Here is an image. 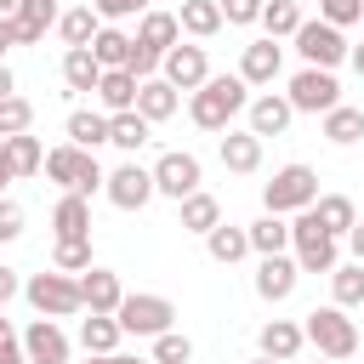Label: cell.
I'll return each instance as SVG.
<instances>
[{
	"instance_id": "1",
	"label": "cell",
	"mask_w": 364,
	"mask_h": 364,
	"mask_svg": "<svg viewBox=\"0 0 364 364\" xmlns=\"http://www.w3.org/2000/svg\"><path fill=\"white\" fill-rule=\"evenodd\" d=\"M245 108H250V85L239 74H210L199 91H188V119L199 131H228Z\"/></svg>"
},
{
	"instance_id": "2",
	"label": "cell",
	"mask_w": 364,
	"mask_h": 364,
	"mask_svg": "<svg viewBox=\"0 0 364 364\" xmlns=\"http://www.w3.org/2000/svg\"><path fill=\"white\" fill-rule=\"evenodd\" d=\"M301 341L318 353V358H336V364H347L353 353H358V318H347V307H313L307 318H301Z\"/></svg>"
},
{
	"instance_id": "3",
	"label": "cell",
	"mask_w": 364,
	"mask_h": 364,
	"mask_svg": "<svg viewBox=\"0 0 364 364\" xmlns=\"http://www.w3.org/2000/svg\"><path fill=\"white\" fill-rule=\"evenodd\" d=\"M318 199V171L313 165H279L273 182H262V210L267 216H296V210H313Z\"/></svg>"
},
{
	"instance_id": "4",
	"label": "cell",
	"mask_w": 364,
	"mask_h": 364,
	"mask_svg": "<svg viewBox=\"0 0 364 364\" xmlns=\"http://www.w3.org/2000/svg\"><path fill=\"white\" fill-rule=\"evenodd\" d=\"M63 193H80V199H91L97 188H102V165H97V154H85V148H74V142H63V148H46V165H40Z\"/></svg>"
},
{
	"instance_id": "5",
	"label": "cell",
	"mask_w": 364,
	"mask_h": 364,
	"mask_svg": "<svg viewBox=\"0 0 364 364\" xmlns=\"http://www.w3.org/2000/svg\"><path fill=\"white\" fill-rule=\"evenodd\" d=\"M290 256H296L301 273H336V262H341V239H330V233L318 228L313 210H296V216H290Z\"/></svg>"
},
{
	"instance_id": "6",
	"label": "cell",
	"mask_w": 364,
	"mask_h": 364,
	"mask_svg": "<svg viewBox=\"0 0 364 364\" xmlns=\"http://www.w3.org/2000/svg\"><path fill=\"white\" fill-rule=\"evenodd\" d=\"M23 301L40 313V318H74V313H85V301H80V279L74 273H34V279H23Z\"/></svg>"
},
{
	"instance_id": "7",
	"label": "cell",
	"mask_w": 364,
	"mask_h": 364,
	"mask_svg": "<svg viewBox=\"0 0 364 364\" xmlns=\"http://www.w3.org/2000/svg\"><path fill=\"white\" fill-rule=\"evenodd\" d=\"M119 330L125 336H165V330H176V307H171V296H154V290H125V301H119Z\"/></svg>"
},
{
	"instance_id": "8",
	"label": "cell",
	"mask_w": 364,
	"mask_h": 364,
	"mask_svg": "<svg viewBox=\"0 0 364 364\" xmlns=\"http://www.w3.org/2000/svg\"><path fill=\"white\" fill-rule=\"evenodd\" d=\"M290 40H296V51H301V68H330V74H336V63H347V34L330 28L324 17H301V28H296Z\"/></svg>"
},
{
	"instance_id": "9",
	"label": "cell",
	"mask_w": 364,
	"mask_h": 364,
	"mask_svg": "<svg viewBox=\"0 0 364 364\" xmlns=\"http://www.w3.org/2000/svg\"><path fill=\"white\" fill-rule=\"evenodd\" d=\"M148 176H154V193H165V199H188V193H199V182H205V171H199V159L188 154V148H171V154H159L154 165H148Z\"/></svg>"
},
{
	"instance_id": "10",
	"label": "cell",
	"mask_w": 364,
	"mask_h": 364,
	"mask_svg": "<svg viewBox=\"0 0 364 364\" xmlns=\"http://www.w3.org/2000/svg\"><path fill=\"white\" fill-rule=\"evenodd\" d=\"M284 102H290L296 114H330V108L341 102V85H336V74H330V68H301V74L290 80Z\"/></svg>"
},
{
	"instance_id": "11",
	"label": "cell",
	"mask_w": 364,
	"mask_h": 364,
	"mask_svg": "<svg viewBox=\"0 0 364 364\" xmlns=\"http://www.w3.org/2000/svg\"><path fill=\"white\" fill-rule=\"evenodd\" d=\"M102 193H108L114 210H142V205L154 199V176H148V165L125 159V165H114V171L102 176Z\"/></svg>"
},
{
	"instance_id": "12",
	"label": "cell",
	"mask_w": 364,
	"mask_h": 364,
	"mask_svg": "<svg viewBox=\"0 0 364 364\" xmlns=\"http://www.w3.org/2000/svg\"><path fill=\"white\" fill-rule=\"evenodd\" d=\"M159 80H165L171 91H199V85L210 80V57H205V46H171V51L159 57Z\"/></svg>"
},
{
	"instance_id": "13",
	"label": "cell",
	"mask_w": 364,
	"mask_h": 364,
	"mask_svg": "<svg viewBox=\"0 0 364 364\" xmlns=\"http://www.w3.org/2000/svg\"><path fill=\"white\" fill-rule=\"evenodd\" d=\"M17 347H23V358H28V364H68V353H74L57 318H34V324L17 336Z\"/></svg>"
},
{
	"instance_id": "14",
	"label": "cell",
	"mask_w": 364,
	"mask_h": 364,
	"mask_svg": "<svg viewBox=\"0 0 364 364\" xmlns=\"http://www.w3.org/2000/svg\"><path fill=\"white\" fill-rule=\"evenodd\" d=\"M290 119H296V108L284 102V91H262V97H250V108H245V131L250 136H284L290 131Z\"/></svg>"
},
{
	"instance_id": "15",
	"label": "cell",
	"mask_w": 364,
	"mask_h": 364,
	"mask_svg": "<svg viewBox=\"0 0 364 364\" xmlns=\"http://www.w3.org/2000/svg\"><path fill=\"white\" fill-rule=\"evenodd\" d=\"M80 301H85V313H119V301H125V284H119V273L91 262V267L80 273Z\"/></svg>"
},
{
	"instance_id": "16",
	"label": "cell",
	"mask_w": 364,
	"mask_h": 364,
	"mask_svg": "<svg viewBox=\"0 0 364 364\" xmlns=\"http://www.w3.org/2000/svg\"><path fill=\"white\" fill-rule=\"evenodd\" d=\"M296 279H301V267H296V256H290V250H284V256H262V262H256V296H262V301H290Z\"/></svg>"
},
{
	"instance_id": "17",
	"label": "cell",
	"mask_w": 364,
	"mask_h": 364,
	"mask_svg": "<svg viewBox=\"0 0 364 364\" xmlns=\"http://www.w3.org/2000/svg\"><path fill=\"white\" fill-rule=\"evenodd\" d=\"M279 68H284V46L279 40H250L245 57H239V80L245 85H273Z\"/></svg>"
},
{
	"instance_id": "18",
	"label": "cell",
	"mask_w": 364,
	"mask_h": 364,
	"mask_svg": "<svg viewBox=\"0 0 364 364\" xmlns=\"http://www.w3.org/2000/svg\"><path fill=\"white\" fill-rule=\"evenodd\" d=\"M51 239H57V245H68V239H91V199L63 193V199L51 205Z\"/></svg>"
},
{
	"instance_id": "19",
	"label": "cell",
	"mask_w": 364,
	"mask_h": 364,
	"mask_svg": "<svg viewBox=\"0 0 364 364\" xmlns=\"http://www.w3.org/2000/svg\"><path fill=\"white\" fill-rule=\"evenodd\" d=\"M256 347H262V358H273V364H290L307 341H301V324L296 318H267L262 330H256Z\"/></svg>"
},
{
	"instance_id": "20",
	"label": "cell",
	"mask_w": 364,
	"mask_h": 364,
	"mask_svg": "<svg viewBox=\"0 0 364 364\" xmlns=\"http://www.w3.org/2000/svg\"><path fill=\"white\" fill-rule=\"evenodd\" d=\"M57 17H63V6H57V0H23V6H17V17H11L17 46H40V40H46V28H57Z\"/></svg>"
},
{
	"instance_id": "21",
	"label": "cell",
	"mask_w": 364,
	"mask_h": 364,
	"mask_svg": "<svg viewBox=\"0 0 364 364\" xmlns=\"http://www.w3.org/2000/svg\"><path fill=\"white\" fill-rule=\"evenodd\" d=\"M142 51H154V57H165L171 46H182V28H176V11H142L136 17V34H131Z\"/></svg>"
},
{
	"instance_id": "22",
	"label": "cell",
	"mask_w": 364,
	"mask_h": 364,
	"mask_svg": "<svg viewBox=\"0 0 364 364\" xmlns=\"http://www.w3.org/2000/svg\"><path fill=\"white\" fill-rule=\"evenodd\" d=\"M216 154H222V165L233 171V176H250V171H262V136H250V131H222V142H216Z\"/></svg>"
},
{
	"instance_id": "23",
	"label": "cell",
	"mask_w": 364,
	"mask_h": 364,
	"mask_svg": "<svg viewBox=\"0 0 364 364\" xmlns=\"http://www.w3.org/2000/svg\"><path fill=\"white\" fill-rule=\"evenodd\" d=\"M176 108H182V91H171V85H165L159 74L136 85V114H142L148 125H165V119H171Z\"/></svg>"
},
{
	"instance_id": "24",
	"label": "cell",
	"mask_w": 364,
	"mask_h": 364,
	"mask_svg": "<svg viewBox=\"0 0 364 364\" xmlns=\"http://www.w3.org/2000/svg\"><path fill=\"white\" fill-rule=\"evenodd\" d=\"M313 216H318V228H324L330 239H347L353 222H358V205H353L347 193H318V199H313Z\"/></svg>"
},
{
	"instance_id": "25",
	"label": "cell",
	"mask_w": 364,
	"mask_h": 364,
	"mask_svg": "<svg viewBox=\"0 0 364 364\" xmlns=\"http://www.w3.org/2000/svg\"><path fill=\"white\" fill-rule=\"evenodd\" d=\"M63 136H68L74 148L97 154V142H108V114H102V108H74L68 125H63Z\"/></svg>"
},
{
	"instance_id": "26",
	"label": "cell",
	"mask_w": 364,
	"mask_h": 364,
	"mask_svg": "<svg viewBox=\"0 0 364 364\" xmlns=\"http://www.w3.org/2000/svg\"><path fill=\"white\" fill-rule=\"evenodd\" d=\"M176 222H182V233H199V239H205V233L222 222V205H216V193H205V188H199V193H188V199L176 205Z\"/></svg>"
},
{
	"instance_id": "27",
	"label": "cell",
	"mask_w": 364,
	"mask_h": 364,
	"mask_svg": "<svg viewBox=\"0 0 364 364\" xmlns=\"http://www.w3.org/2000/svg\"><path fill=\"white\" fill-rule=\"evenodd\" d=\"M245 239H250V250H256V256H284V250H290V222L262 210V216L245 228Z\"/></svg>"
},
{
	"instance_id": "28",
	"label": "cell",
	"mask_w": 364,
	"mask_h": 364,
	"mask_svg": "<svg viewBox=\"0 0 364 364\" xmlns=\"http://www.w3.org/2000/svg\"><path fill=\"white\" fill-rule=\"evenodd\" d=\"M119 318L114 313H91V318H80V347L85 353H97V358H108V353H119Z\"/></svg>"
},
{
	"instance_id": "29",
	"label": "cell",
	"mask_w": 364,
	"mask_h": 364,
	"mask_svg": "<svg viewBox=\"0 0 364 364\" xmlns=\"http://www.w3.org/2000/svg\"><path fill=\"white\" fill-rule=\"evenodd\" d=\"M97 102H102V114H125V108H136V80H131L125 68H102V80H97Z\"/></svg>"
},
{
	"instance_id": "30",
	"label": "cell",
	"mask_w": 364,
	"mask_h": 364,
	"mask_svg": "<svg viewBox=\"0 0 364 364\" xmlns=\"http://www.w3.org/2000/svg\"><path fill=\"white\" fill-rule=\"evenodd\" d=\"M205 250H210V262L233 267V262H245V256H250V239H245V228H233V222H216V228L205 233Z\"/></svg>"
},
{
	"instance_id": "31",
	"label": "cell",
	"mask_w": 364,
	"mask_h": 364,
	"mask_svg": "<svg viewBox=\"0 0 364 364\" xmlns=\"http://www.w3.org/2000/svg\"><path fill=\"white\" fill-rule=\"evenodd\" d=\"M176 28L193 34V40H210V34H222V6H216V0H182Z\"/></svg>"
},
{
	"instance_id": "32",
	"label": "cell",
	"mask_w": 364,
	"mask_h": 364,
	"mask_svg": "<svg viewBox=\"0 0 364 364\" xmlns=\"http://www.w3.org/2000/svg\"><path fill=\"white\" fill-rule=\"evenodd\" d=\"M97 80H102V63L91 57V46L63 51V85L68 91H97Z\"/></svg>"
},
{
	"instance_id": "33",
	"label": "cell",
	"mask_w": 364,
	"mask_h": 364,
	"mask_svg": "<svg viewBox=\"0 0 364 364\" xmlns=\"http://www.w3.org/2000/svg\"><path fill=\"white\" fill-rule=\"evenodd\" d=\"M324 136H330L336 148H353V142H364V108H353V102H336V108L324 114Z\"/></svg>"
},
{
	"instance_id": "34",
	"label": "cell",
	"mask_w": 364,
	"mask_h": 364,
	"mask_svg": "<svg viewBox=\"0 0 364 364\" xmlns=\"http://www.w3.org/2000/svg\"><path fill=\"white\" fill-rule=\"evenodd\" d=\"M97 28H102V17L91 11V6H68L63 17H57V34H63V46L74 51V46H91L97 40Z\"/></svg>"
},
{
	"instance_id": "35",
	"label": "cell",
	"mask_w": 364,
	"mask_h": 364,
	"mask_svg": "<svg viewBox=\"0 0 364 364\" xmlns=\"http://www.w3.org/2000/svg\"><path fill=\"white\" fill-rule=\"evenodd\" d=\"M148 131H154V125H148L136 108H125V114H108V142H114L119 154H136V148L148 142Z\"/></svg>"
},
{
	"instance_id": "36",
	"label": "cell",
	"mask_w": 364,
	"mask_h": 364,
	"mask_svg": "<svg viewBox=\"0 0 364 364\" xmlns=\"http://www.w3.org/2000/svg\"><path fill=\"white\" fill-rule=\"evenodd\" d=\"M0 148H6L11 176H34V171L46 165V142H40V136H28V131H23V136H6Z\"/></svg>"
},
{
	"instance_id": "37",
	"label": "cell",
	"mask_w": 364,
	"mask_h": 364,
	"mask_svg": "<svg viewBox=\"0 0 364 364\" xmlns=\"http://www.w3.org/2000/svg\"><path fill=\"white\" fill-rule=\"evenodd\" d=\"M330 301H336V307H364V262H336V273H330Z\"/></svg>"
},
{
	"instance_id": "38",
	"label": "cell",
	"mask_w": 364,
	"mask_h": 364,
	"mask_svg": "<svg viewBox=\"0 0 364 364\" xmlns=\"http://www.w3.org/2000/svg\"><path fill=\"white\" fill-rule=\"evenodd\" d=\"M91 57H97L102 68H125V63H131V34L114 28V23H102L97 40H91Z\"/></svg>"
},
{
	"instance_id": "39",
	"label": "cell",
	"mask_w": 364,
	"mask_h": 364,
	"mask_svg": "<svg viewBox=\"0 0 364 364\" xmlns=\"http://www.w3.org/2000/svg\"><path fill=\"white\" fill-rule=\"evenodd\" d=\"M256 23L267 28V40H290V34L301 28V0H267Z\"/></svg>"
},
{
	"instance_id": "40",
	"label": "cell",
	"mask_w": 364,
	"mask_h": 364,
	"mask_svg": "<svg viewBox=\"0 0 364 364\" xmlns=\"http://www.w3.org/2000/svg\"><path fill=\"white\" fill-rule=\"evenodd\" d=\"M34 125V102L28 97H0V142L6 136H23Z\"/></svg>"
},
{
	"instance_id": "41",
	"label": "cell",
	"mask_w": 364,
	"mask_h": 364,
	"mask_svg": "<svg viewBox=\"0 0 364 364\" xmlns=\"http://www.w3.org/2000/svg\"><path fill=\"white\" fill-rule=\"evenodd\" d=\"M51 267L80 279V273L91 267V239H68V245H57V250H51Z\"/></svg>"
},
{
	"instance_id": "42",
	"label": "cell",
	"mask_w": 364,
	"mask_h": 364,
	"mask_svg": "<svg viewBox=\"0 0 364 364\" xmlns=\"http://www.w3.org/2000/svg\"><path fill=\"white\" fill-rule=\"evenodd\" d=\"M188 358H193V341H188L182 330L154 336V364H188Z\"/></svg>"
},
{
	"instance_id": "43",
	"label": "cell",
	"mask_w": 364,
	"mask_h": 364,
	"mask_svg": "<svg viewBox=\"0 0 364 364\" xmlns=\"http://www.w3.org/2000/svg\"><path fill=\"white\" fill-rule=\"evenodd\" d=\"M318 17L330 28H353V23H364V0H318Z\"/></svg>"
},
{
	"instance_id": "44",
	"label": "cell",
	"mask_w": 364,
	"mask_h": 364,
	"mask_svg": "<svg viewBox=\"0 0 364 364\" xmlns=\"http://www.w3.org/2000/svg\"><path fill=\"white\" fill-rule=\"evenodd\" d=\"M91 11H97L102 23H125V17H142V11H154V0H91Z\"/></svg>"
},
{
	"instance_id": "45",
	"label": "cell",
	"mask_w": 364,
	"mask_h": 364,
	"mask_svg": "<svg viewBox=\"0 0 364 364\" xmlns=\"http://www.w3.org/2000/svg\"><path fill=\"white\" fill-rule=\"evenodd\" d=\"M216 6H222V23H239V28H245V23H256V17H262V6H267V0H216Z\"/></svg>"
},
{
	"instance_id": "46",
	"label": "cell",
	"mask_w": 364,
	"mask_h": 364,
	"mask_svg": "<svg viewBox=\"0 0 364 364\" xmlns=\"http://www.w3.org/2000/svg\"><path fill=\"white\" fill-rule=\"evenodd\" d=\"M17 233H23V205H17V199H6V193H0V245H11V239H17Z\"/></svg>"
},
{
	"instance_id": "47",
	"label": "cell",
	"mask_w": 364,
	"mask_h": 364,
	"mask_svg": "<svg viewBox=\"0 0 364 364\" xmlns=\"http://www.w3.org/2000/svg\"><path fill=\"white\" fill-rule=\"evenodd\" d=\"M11 296H23V279H17V267H0V313H6Z\"/></svg>"
},
{
	"instance_id": "48",
	"label": "cell",
	"mask_w": 364,
	"mask_h": 364,
	"mask_svg": "<svg viewBox=\"0 0 364 364\" xmlns=\"http://www.w3.org/2000/svg\"><path fill=\"white\" fill-rule=\"evenodd\" d=\"M347 250H353V262H364V222H353V233H347Z\"/></svg>"
},
{
	"instance_id": "49",
	"label": "cell",
	"mask_w": 364,
	"mask_h": 364,
	"mask_svg": "<svg viewBox=\"0 0 364 364\" xmlns=\"http://www.w3.org/2000/svg\"><path fill=\"white\" fill-rule=\"evenodd\" d=\"M17 46V34H11V17H0V63H6V51Z\"/></svg>"
},
{
	"instance_id": "50",
	"label": "cell",
	"mask_w": 364,
	"mask_h": 364,
	"mask_svg": "<svg viewBox=\"0 0 364 364\" xmlns=\"http://www.w3.org/2000/svg\"><path fill=\"white\" fill-rule=\"evenodd\" d=\"M0 347H17V324H11L6 313H0Z\"/></svg>"
},
{
	"instance_id": "51",
	"label": "cell",
	"mask_w": 364,
	"mask_h": 364,
	"mask_svg": "<svg viewBox=\"0 0 364 364\" xmlns=\"http://www.w3.org/2000/svg\"><path fill=\"white\" fill-rule=\"evenodd\" d=\"M0 97H17V80H11V68L0 63Z\"/></svg>"
},
{
	"instance_id": "52",
	"label": "cell",
	"mask_w": 364,
	"mask_h": 364,
	"mask_svg": "<svg viewBox=\"0 0 364 364\" xmlns=\"http://www.w3.org/2000/svg\"><path fill=\"white\" fill-rule=\"evenodd\" d=\"M347 63H353V74L364 80V46H347Z\"/></svg>"
},
{
	"instance_id": "53",
	"label": "cell",
	"mask_w": 364,
	"mask_h": 364,
	"mask_svg": "<svg viewBox=\"0 0 364 364\" xmlns=\"http://www.w3.org/2000/svg\"><path fill=\"white\" fill-rule=\"evenodd\" d=\"M0 364H28V358H23V347H0Z\"/></svg>"
},
{
	"instance_id": "54",
	"label": "cell",
	"mask_w": 364,
	"mask_h": 364,
	"mask_svg": "<svg viewBox=\"0 0 364 364\" xmlns=\"http://www.w3.org/2000/svg\"><path fill=\"white\" fill-rule=\"evenodd\" d=\"M6 182H17V176H11V165H6V148H0V193H6Z\"/></svg>"
},
{
	"instance_id": "55",
	"label": "cell",
	"mask_w": 364,
	"mask_h": 364,
	"mask_svg": "<svg viewBox=\"0 0 364 364\" xmlns=\"http://www.w3.org/2000/svg\"><path fill=\"white\" fill-rule=\"evenodd\" d=\"M17 6H23V0H0V17H17Z\"/></svg>"
},
{
	"instance_id": "56",
	"label": "cell",
	"mask_w": 364,
	"mask_h": 364,
	"mask_svg": "<svg viewBox=\"0 0 364 364\" xmlns=\"http://www.w3.org/2000/svg\"><path fill=\"white\" fill-rule=\"evenodd\" d=\"M85 364H114V353H108V358H97V353H85Z\"/></svg>"
},
{
	"instance_id": "57",
	"label": "cell",
	"mask_w": 364,
	"mask_h": 364,
	"mask_svg": "<svg viewBox=\"0 0 364 364\" xmlns=\"http://www.w3.org/2000/svg\"><path fill=\"white\" fill-rule=\"evenodd\" d=\"M114 364H142V358H131V353H114Z\"/></svg>"
},
{
	"instance_id": "58",
	"label": "cell",
	"mask_w": 364,
	"mask_h": 364,
	"mask_svg": "<svg viewBox=\"0 0 364 364\" xmlns=\"http://www.w3.org/2000/svg\"><path fill=\"white\" fill-rule=\"evenodd\" d=\"M250 364H273V358H262V353H256V358H250Z\"/></svg>"
},
{
	"instance_id": "59",
	"label": "cell",
	"mask_w": 364,
	"mask_h": 364,
	"mask_svg": "<svg viewBox=\"0 0 364 364\" xmlns=\"http://www.w3.org/2000/svg\"><path fill=\"white\" fill-rule=\"evenodd\" d=\"M313 364H336V358H313Z\"/></svg>"
},
{
	"instance_id": "60",
	"label": "cell",
	"mask_w": 364,
	"mask_h": 364,
	"mask_svg": "<svg viewBox=\"0 0 364 364\" xmlns=\"http://www.w3.org/2000/svg\"><path fill=\"white\" fill-rule=\"evenodd\" d=\"M358 318H364V307H358Z\"/></svg>"
}]
</instances>
